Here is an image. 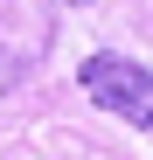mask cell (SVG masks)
Instances as JSON below:
<instances>
[{
  "label": "cell",
  "mask_w": 153,
  "mask_h": 160,
  "mask_svg": "<svg viewBox=\"0 0 153 160\" xmlns=\"http://www.w3.org/2000/svg\"><path fill=\"white\" fill-rule=\"evenodd\" d=\"M14 84H21V56H14V49H7V42H0V98H7Z\"/></svg>",
  "instance_id": "obj_2"
},
{
  "label": "cell",
  "mask_w": 153,
  "mask_h": 160,
  "mask_svg": "<svg viewBox=\"0 0 153 160\" xmlns=\"http://www.w3.org/2000/svg\"><path fill=\"white\" fill-rule=\"evenodd\" d=\"M70 7H84V0H70Z\"/></svg>",
  "instance_id": "obj_3"
},
{
  "label": "cell",
  "mask_w": 153,
  "mask_h": 160,
  "mask_svg": "<svg viewBox=\"0 0 153 160\" xmlns=\"http://www.w3.org/2000/svg\"><path fill=\"white\" fill-rule=\"evenodd\" d=\"M84 91L91 104H105V112H118L125 125H153V70L132 63V56H91L84 63Z\"/></svg>",
  "instance_id": "obj_1"
}]
</instances>
